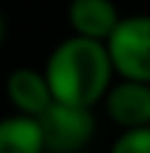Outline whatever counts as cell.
I'll return each mask as SVG.
<instances>
[{"mask_svg": "<svg viewBox=\"0 0 150 153\" xmlns=\"http://www.w3.org/2000/svg\"><path fill=\"white\" fill-rule=\"evenodd\" d=\"M103 108L120 131L150 126V83L125 78L110 83L103 95Z\"/></svg>", "mask_w": 150, "mask_h": 153, "instance_id": "obj_4", "label": "cell"}, {"mask_svg": "<svg viewBox=\"0 0 150 153\" xmlns=\"http://www.w3.org/2000/svg\"><path fill=\"white\" fill-rule=\"evenodd\" d=\"M105 48L118 78L150 83V13L123 15Z\"/></svg>", "mask_w": 150, "mask_h": 153, "instance_id": "obj_2", "label": "cell"}, {"mask_svg": "<svg viewBox=\"0 0 150 153\" xmlns=\"http://www.w3.org/2000/svg\"><path fill=\"white\" fill-rule=\"evenodd\" d=\"M53 100L78 108H93L112 83V63L100 40L70 35L50 50L43 65Z\"/></svg>", "mask_w": 150, "mask_h": 153, "instance_id": "obj_1", "label": "cell"}, {"mask_svg": "<svg viewBox=\"0 0 150 153\" xmlns=\"http://www.w3.org/2000/svg\"><path fill=\"white\" fill-rule=\"evenodd\" d=\"M120 10L112 0H70L68 3V25L73 35L105 43L120 20Z\"/></svg>", "mask_w": 150, "mask_h": 153, "instance_id": "obj_6", "label": "cell"}, {"mask_svg": "<svg viewBox=\"0 0 150 153\" xmlns=\"http://www.w3.org/2000/svg\"><path fill=\"white\" fill-rule=\"evenodd\" d=\"M5 95H8L10 105L15 108V113L30 116V118H38L53 103V93H50V85H48L43 71L28 68V65H20L8 73Z\"/></svg>", "mask_w": 150, "mask_h": 153, "instance_id": "obj_5", "label": "cell"}, {"mask_svg": "<svg viewBox=\"0 0 150 153\" xmlns=\"http://www.w3.org/2000/svg\"><path fill=\"white\" fill-rule=\"evenodd\" d=\"M5 35H8V23H5V15H3V13H0V45H3Z\"/></svg>", "mask_w": 150, "mask_h": 153, "instance_id": "obj_9", "label": "cell"}, {"mask_svg": "<svg viewBox=\"0 0 150 153\" xmlns=\"http://www.w3.org/2000/svg\"><path fill=\"white\" fill-rule=\"evenodd\" d=\"M45 153H80L95 136L93 108H78L53 100L38 116Z\"/></svg>", "mask_w": 150, "mask_h": 153, "instance_id": "obj_3", "label": "cell"}, {"mask_svg": "<svg viewBox=\"0 0 150 153\" xmlns=\"http://www.w3.org/2000/svg\"><path fill=\"white\" fill-rule=\"evenodd\" d=\"M110 153H150V126L120 131L110 146Z\"/></svg>", "mask_w": 150, "mask_h": 153, "instance_id": "obj_8", "label": "cell"}, {"mask_svg": "<svg viewBox=\"0 0 150 153\" xmlns=\"http://www.w3.org/2000/svg\"><path fill=\"white\" fill-rule=\"evenodd\" d=\"M0 153H45L38 118L20 113L0 118Z\"/></svg>", "mask_w": 150, "mask_h": 153, "instance_id": "obj_7", "label": "cell"}]
</instances>
